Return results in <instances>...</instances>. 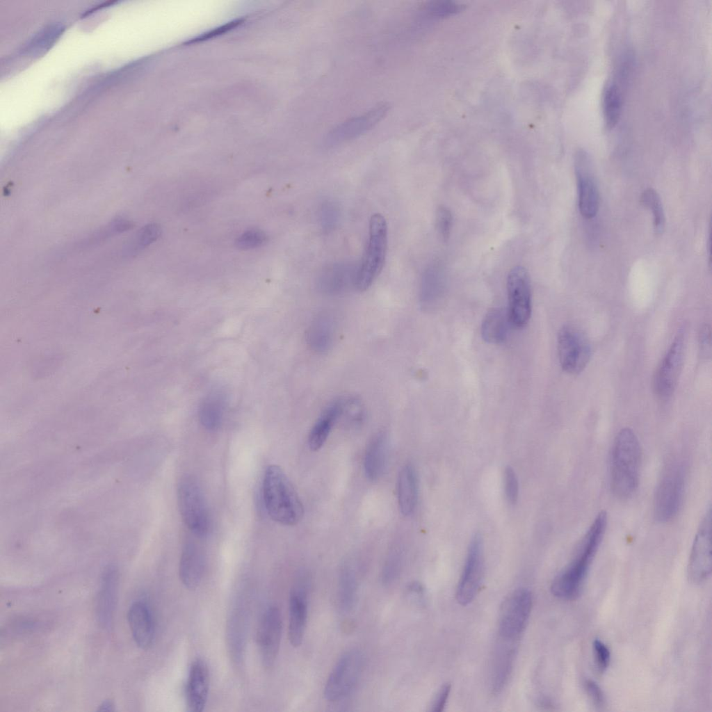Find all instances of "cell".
I'll use <instances>...</instances> for the list:
<instances>
[{
	"mask_svg": "<svg viewBox=\"0 0 712 712\" xmlns=\"http://www.w3.org/2000/svg\"><path fill=\"white\" fill-rule=\"evenodd\" d=\"M607 526V514L600 512L581 539L570 563L553 579L552 594L561 599L576 598L582 591L590 567L603 540Z\"/></svg>",
	"mask_w": 712,
	"mask_h": 712,
	"instance_id": "obj_1",
	"label": "cell"
},
{
	"mask_svg": "<svg viewBox=\"0 0 712 712\" xmlns=\"http://www.w3.org/2000/svg\"><path fill=\"white\" fill-rule=\"evenodd\" d=\"M641 449L635 432L629 428L617 434L612 447L610 476L613 494L619 499L631 496L639 482Z\"/></svg>",
	"mask_w": 712,
	"mask_h": 712,
	"instance_id": "obj_2",
	"label": "cell"
},
{
	"mask_svg": "<svg viewBox=\"0 0 712 712\" xmlns=\"http://www.w3.org/2000/svg\"><path fill=\"white\" fill-rule=\"evenodd\" d=\"M263 499L269 516L277 523L293 526L304 515V508L290 480L277 465L268 466L262 485Z\"/></svg>",
	"mask_w": 712,
	"mask_h": 712,
	"instance_id": "obj_3",
	"label": "cell"
},
{
	"mask_svg": "<svg viewBox=\"0 0 712 712\" xmlns=\"http://www.w3.org/2000/svg\"><path fill=\"white\" fill-rule=\"evenodd\" d=\"M387 250V225L380 213L370 219L369 238L361 263L357 266L355 287L364 291L378 277L385 265Z\"/></svg>",
	"mask_w": 712,
	"mask_h": 712,
	"instance_id": "obj_4",
	"label": "cell"
},
{
	"mask_svg": "<svg viewBox=\"0 0 712 712\" xmlns=\"http://www.w3.org/2000/svg\"><path fill=\"white\" fill-rule=\"evenodd\" d=\"M686 469L681 460H674L665 467L656 485L654 512L662 523L672 519L681 507L685 490Z\"/></svg>",
	"mask_w": 712,
	"mask_h": 712,
	"instance_id": "obj_5",
	"label": "cell"
},
{
	"mask_svg": "<svg viewBox=\"0 0 712 712\" xmlns=\"http://www.w3.org/2000/svg\"><path fill=\"white\" fill-rule=\"evenodd\" d=\"M177 501L181 517L188 529L199 536L206 535L210 526L209 515L202 489L195 478L186 476L179 481Z\"/></svg>",
	"mask_w": 712,
	"mask_h": 712,
	"instance_id": "obj_6",
	"label": "cell"
},
{
	"mask_svg": "<svg viewBox=\"0 0 712 712\" xmlns=\"http://www.w3.org/2000/svg\"><path fill=\"white\" fill-rule=\"evenodd\" d=\"M364 663L362 652L351 649L341 656L330 672L324 688L328 702H339L353 690L361 676Z\"/></svg>",
	"mask_w": 712,
	"mask_h": 712,
	"instance_id": "obj_7",
	"label": "cell"
},
{
	"mask_svg": "<svg viewBox=\"0 0 712 712\" xmlns=\"http://www.w3.org/2000/svg\"><path fill=\"white\" fill-rule=\"evenodd\" d=\"M532 606L533 597L528 589L521 588L511 592L500 609L499 637L519 641L528 622Z\"/></svg>",
	"mask_w": 712,
	"mask_h": 712,
	"instance_id": "obj_8",
	"label": "cell"
},
{
	"mask_svg": "<svg viewBox=\"0 0 712 712\" xmlns=\"http://www.w3.org/2000/svg\"><path fill=\"white\" fill-rule=\"evenodd\" d=\"M558 352L563 371L570 374H578L590 360L591 347L581 330L574 325H565L558 332Z\"/></svg>",
	"mask_w": 712,
	"mask_h": 712,
	"instance_id": "obj_9",
	"label": "cell"
},
{
	"mask_svg": "<svg viewBox=\"0 0 712 712\" xmlns=\"http://www.w3.org/2000/svg\"><path fill=\"white\" fill-rule=\"evenodd\" d=\"M484 574L483 543L481 535L471 538L461 576L456 588V600L462 606L469 604L477 595Z\"/></svg>",
	"mask_w": 712,
	"mask_h": 712,
	"instance_id": "obj_10",
	"label": "cell"
},
{
	"mask_svg": "<svg viewBox=\"0 0 712 712\" xmlns=\"http://www.w3.org/2000/svg\"><path fill=\"white\" fill-rule=\"evenodd\" d=\"M508 309L511 325L524 327L528 323L531 314V290L530 278L521 266L513 268L507 279Z\"/></svg>",
	"mask_w": 712,
	"mask_h": 712,
	"instance_id": "obj_11",
	"label": "cell"
},
{
	"mask_svg": "<svg viewBox=\"0 0 712 712\" xmlns=\"http://www.w3.org/2000/svg\"><path fill=\"white\" fill-rule=\"evenodd\" d=\"M711 511L706 512L697 531L690 554L688 576L693 583H701L711 572Z\"/></svg>",
	"mask_w": 712,
	"mask_h": 712,
	"instance_id": "obj_12",
	"label": "cell"
},
{
	"mask_svg": "<svg viewBox=\"0 0 712 712\" xmlns=\"http://www.w3.org/2000/svg\"><path fill=\"white\" fill-rule=\"evenodd\" d=\"M574 169L578 188V204L581 216L592 218L598 211L599 195L592 172V162L584 150H578L574 159Z\"/></svg>",
	"mask_w": 712,
	"mask_h": 712,
	"instance_id": "obj_13",
	"label": "cell"
},
{
	"mask_svg": "<svg viewBox=\"0 0 712 712\" xmlns=\"http://www.w3.org/2000/svg\"><path fill=\"white\" fill-rule=\"evenodd\" d=\"M684 356V337L680 332L672 343L654 377V390L658 396H671L676 387Z\"/></svg>",
	"mask_w": 712,
	"mask_h": 712,
	"instance_id": "obj_14",
	"label": "cell"
},
{
	"mask_svg": "<svg viewBox=\"0 0 712 712\" xmlns=\"http://www.w3.org/2000/svg\"><path fill=\"white\" fill-rule=\"evenodd\" d=\"M389 109L387 103H379L364 114L341 122L327 134L325 145H337L366 133L383 119Z\"/></svg>",
	"mask_w": 712,
	"mask_h": 712,
	"instance_id": "obj_15",
	"label": "cell"
},
{
	"mask_svg": "<svg viewBox=\"0 0 712 712\" xmlns=\"http://www.w3.org/2000/svg\"><path fill=\"white\" fill-rule=\"evenodd\" d=\"M282 622L280 611L275 606L269 607L264 613L257 633V642L262 663L270 668L278 654Z\"/></svg>",
	"mask_w": 712,
	"mask_h": 712,
	"instance_id": "obj_16",
	"label": "cell"
},
{
	"mask_svg": "<svg viewBox=\"0 0 712 712\" xmlns=\"http://www.w3.org/2000/svg\"><path fill=\"white\" fill-rule=\"evenodd\" d=\"M308 582L302 580L292 588L289 597V639L299 647L304 638L308 613Z\"/></svg>",
	"mask_w": 712,
	"mask_h": 712,
	"instance_id": "obj_17",
	"label": "cell"
},
{
	"mask_svg": "<svg viewBox=\"0 0 712 712\" xmlns=\"http://www.w3.org/2000/svg\"><path fill=\"white\" fill-rule=\"evenodd\" d=\"M518 642L499 637L492 656L491 666V689L499 693L506 684L512 672Z\"/></svg>",
	"mask_w": 712,
	"mask_h": 712,
	"instance_id": "obj_18",
	"label": "cell"
},
{
	"mask_svg": "<svg viewBox=\"0 0 712 712\" xmlns=\"http://www.w3.org/2000/svg\"><path fill=\"white\" fill-rule=\"evenodd\" d=\"M209 688V673L207 665L203 660L197 658L191 665L186 690V702L190 711L200 712L204 710Z\"/></svg>",
	"mask_w": 712,
	"mask_h": 712,
	"instance_id": "obj_19",
	"label": "cell"
},
{
	"mask_svg": "<svg viewBox=\"0 0 712 712\" xmlns=\"http://www.w3.org/2000/svg\"><path fill=\"white\" fill-rule=\"evenodd\" d=\"M127 619L132 637L138 647L149 649L154 638V626L147 606L143 601H134L128 610Z\"/></svg>",
	"mask_w": 712,
	"mask_h": 712,
	"instance_id": "obj_20",
	"label": "cell"
},
{
	"mask_svg": "<svg viewBox=\"0 0 712 712\" xmlns=\"http://www.w3.org/2000/svg\"><path fill=\"white\" fill-rule=\"evenodd\" d=\"M204 568V555L195 542L185 544L180 558L179 574L183 585L191 590L200 585Z\"/></svg>",
	"mask_w": 712,
	"mask_h": 712,
	"instance_id": "obj_21",
	"label": "cell"
},
{
	"mask_svg": "<svg viewBox=\"0 0 712 712\" xmlns=\"http://www.w3.org/2000/svg\"><path fill=\"white\" fill-rule=\"evenodd\" d=\"M118 576L116 569L110 567L105 569L97 599V616L104 628H109L116 603Z\"/></svg>",
	"mask_w": 712,
	"mask_h": 712,
	"instance_id": "obj_22",
	"label": "cell"
},
{
	"mask_svg": "<svg viewBox=\"0 0 712 712\" xmlns=\"http://www.w3.org/2000/svg\"><path fill=\"white\" fill-rule=\"evenodd\" d=\"M357 266L350 263L339 262L325 268L321 273L318 284L323 292L330 294L339 293L350 285L355 286Z\"/></svg>",
	"mask_w": 712,
	"mask_h": 712,
	"instance_id": "obj_23",
	"label": "cell"
},
{
	"mask_svg": "<svg viewBox=\"0 0 712 712\" xmlns=\"http://www.w3.org/2000/svg\"><path fill=\"white\" fill-rule=\"evenodd\" d=\"M334 337V321L332 316L327 313L315 317L306 332L308 346L318 353L327 352L333 345Z\"/></svg>",
	"mask_w": 712,
	"mask_h": 712,
	"instance_id": "obj_24",
	"label": "cell"
},
{
	"mask_svg": "<svg viewBox=\"0 0 712 712\" xmlns=\"http://www.w3.org/2000/svg\"><path fill=\"white\" fill-rule=\"evenodd\" d=\"M344 399L336 400L323 411L312 428L308 436V444L313 451L319 450L326 442L332 427L343 414Z\"/></svg>",
	"mask_w": 712,
	"mask_h": 712,
	"instance_id": "obj_25",
	"label": "cell"
},
{
	"mask_svg": "<svg viewBox=\"0 0 712 712\" xmlns=\"http://www.w3.org/2000/svg\"><path fill=\"white\" fill-rule=\"evenodd\" d=\"M387 453L388 441L386 434L377 433L369 442L364 455V471L369 480H375L382 476L387 462Z\"/></svg>",
	"mask_w": 712,
	"mask_h": 712,
	"instance_id": "obj_26",
	"label": "cell"
},
{
	"mask_svg": "<svg viewBox=\"0 0 712 712\" xmlns=\"http://www.w3.org/2000/svg\"><path fill=\"white\" fill-rule=\"evenodd\" d=\"M357 590V570L353 563L346 560L340 568L338 580V604L343 613H349L355 607Z\"/></svg>",
	"mask_w": 712,
	"mask_h": 712,
	"instance_id": "obj_27",
	"label": "cell"
},
{
	"mask_svg": "<svg viewBox=\"0 0 712 712\" xmlns=\"http://www.w3.org/2000/svg\"><path fill=\"white\" fill-rule=\"evenodd\" d=\"M418 480L414 467L406 464L400 470L398 479V502L404 516L411 515L416 505Z\"/></svg>",
	"mask_w": 712,
	"mask_h": 712,
	"instance_id": "obj_28",
	"label": "cell"
},
{
	"mask_svg": "<svg viewBox=\"0 0 712 712\" xmlns=\"http://www.w3.org/2000/svg\"><path fill=\"white\" fill-rule=\"evenodd\" d=\"M510 323L507 311L494 308L490 310L483 320L481 335L486 342L498 344L503 343L508 337V325Z\"/></svg>",
	"mask_w": 712,
	"mask_h": 712,
	"instance_id": "obj_29",
	"label": "cell"
},
{
	"mask_svg": "<svg viewBox=\"0 0 712 712\" xmlns=\"http://www.w3.org/2000/svg\"><path fill=\"white\" fill-rule=\"evenodd\" d=\"M225 398L219 392L209 394L202 402L199 409V419L202 426L208 430H215L222 423Z\"/></svg>",
	"mask_w": 712,
	"mask_h": 712,
	"instance_id": "obj_30",
	"label": "cell"
},
{
	"mask_svg": "<svg viewBox=\"0 0 712 712\" xmlns=\"http://www.w3.org/2000/svg\"><path fill=\"white\" fill-rule=\"evenodd\" d=\"M442 293L440 282L435 273L429 269L423 275L420 289V302L422 309L433 311L437 306Z\"/></svg>",
	"mask_w": 712,
	"mask_h": 712,
	"instance_id": "obj_31",
	"label": "cell"
},
{
	"mask_svg": "<svg viewBox=\"0 0 712 712\" xmlns=\"http://www.w3.org/2000/svg\"><path fill=\"white\" fill-rule=\"evenodd\" d=\"M603 113L606 126L614 127L617 123L622 111V96L615 83L607 86L603 95Z\"/></svg>",
	"mask_w": 712,
	"mask_h": 712,
	"instance_id": "obj_32",
	"label": "cell"
},
{
	"mask_svg": "<svg viewBox=\"0 0 712 712\" xmlns=\"http://www.w3.org/2000/svg\"><path fill=\"white\" fill-rule=\"evenodd\" d=\"M640 202L645 207L652 210L656 233L658 234L663 233L665 225V218L658 193L651 188L646 189L640 196Z\"/></svg>",
	"mask_w": 712,
	"mask_h": 712,
	"instance_id": "obj_33",
	"label": "cell"
},
{
	"mask_svg": "<svg viewBox=\"0 0 712 712\" xmlns=\"http://www.w3.org/2000/svg\"><path fill=\"white\" fill-rule=\"evenodd\" d=\"M320 222L324 231L333 230L337 225L340 218V209L337 203L332 201L324 202L320 209Z\"/></svg>",
	"mask_w": 712,
	"mask_h": 712,
	"instance_id": "obj_34",
	"label": "cell"
},
{
	"mask_svg": "<svg viewBox=\"0 0 712 712\" xmlns=\"http://www.w3.org/2000/svg\"><path fill=\"white\" fill-rule=\"evenodd\" d=\"M267 240L266 233L260 229H250L241 234L235 241L237 248L250 250L260 247Z\"/></svg>",
	"mask_w": 712,
	"mask_h": 712,
	"instance_id": "obj_35",
	"label": "cell"
},
{
	"mask_svg": "<svg viewBox=\"0 0 712 712\" xmlns=\"http://www.w3.org/2000/svg\"><path fill=\"white\" fill-rule=\"evenodd\" d=\"M595 666L600 673L604 672L610 662V652L608 646L599 639L592 643Z\"/></svg>",
	"mask_w": 712,
	"mask_h": 712,
	"instance_id": "obj_36",
	"label": "cell"
},
{
	"mask_svg": "<svg viewBox=\"0 0 712 712\" xmlns=\"http://www.w3.org/2000/svg\"><path fill=\"white\" fill-rule=\"evenodd\" d=\"M401 567V560L398 554L391 555L386 561L382 572V582L390 585L397 578Z\"/></svg>",
	"mask_w": 712,
	"mask_h": 712,
	"instance_id": "obj_37",
	"label": "cell"
},
{
	"mask_svg": "<svg viewBox=\"0 0 712 712\" xmlns=\"http://www.w3.org/2000/svg\"><path fill=\"white\" fill-rule=\"evenodd\" d=\"M504 486L506 498L509 503L514 504L519 496L518 479L514 469L507 467L504 471Z\"/></svg>",
	"mask_w": 712,
	"mask_h": 712,
	"instance_id": "obj_38",
	"label": "cell"
},
{
	"mask_svg": "<svg viewBox=\"0 0 712 712\" xmlns=\"http://www.w3.org/2000/svg\"><path fill=\"white\" fill-rule=\"evenodd\" d=\"M161 233V229L157 224H149L144 227L139 232L136 238V247L138 249L143 248L156 241Z\"/></svg>",
	"mask_w": 712,
	"mask_h": 712,
	"instance_id": "obj_39",
	"label": "cell"
},
{
	"mask_svg": "<svg viewBox=\"0 0 712 712\" xmlns=\"http://www.w3.org/2000/svg\"><path fill=\"white\" fill-rule=\"evenodd\" d=\"M437 229L444 239L448 238L452 227V216L448 209L440 207L436 214Z\"/></svg>",
	"mask_w": 712,
	"mask_h": 712,
	"instance_id": "obj_40",
	"label": "cell"
},
{
	"mask_svg": "<svg viewBox=\"0 0 712 712\" xmlns=\"http://www.w3.org/2000/svg\"><path fill=\"white\" fill-rule=\"evenodd\" d=\"M460 9L458 5L452 2H433L427 7V11L432 16H444L453 13Z\"/></svg>",
	"mask_w": 712,
	"mask_h": 712,
	"instance_id": "obj_41",
	"label": "cell"
},
{
	"mask_svg": "<svg viewBox=\"0 0 712 712\" xmlns=\"http://www.w3.org/2000/svg\"><path fill=\"white\" fill-rule=\"evenodd\" d=\"M585 689L588 695L593 704L597 707H601L605 703L604 693L599 686L593 680L587 679L585 681Z\"/></svg>",
	"mask_w": 712,
	"mask_h": 712,
	"instance_id": "obj_42",
	"label": "cell"
},
{
	"mask_svg": "<svg viewBox=\"0 0 712 712\" xmlns=\"http://www.w3.org/2000/svg\"><path fill=\"white\" fill-rule=\"evenodd\" d=\"M450 683H445L442 686L432 702L430 710L435 712H440L443 711L450 695Z\"/></svg>",
	"mask_w": 712,
	"mask_h": 712,
	"instance_id": "obj_43",
	"label": "cell"
},
{
	"mask_svg": "<svg viewBox=\"0 0 712 712\" xmlns=\"http://www.w3.org/2000/svg\"><path fill=\"white\" fill-rule=\"evenodd\" d=\"M700 351L703 356L707 357L711 355V330L708 325H704L699 332Z\"/></svg>",
	"mask_w": 712,
	"mask_h": 712,
	"instance_id": "obj_44",
	"label": "cell"
},
{
	"mask_svg": "<svg viewBox=\"0 0 712 712\" xmlns=\"http://www.w3.org/2000/svg\"><path fill=\"white\" fill-rule=\"evenodd\" d=\"M115 705L111 700L104 701L97 709V711H115Z\"/></svg>",
	"mask_w": 712,
	"mask_h": 712,
	"instance_id": "obj_45",
	"label": "cell"
}]
</instances>
